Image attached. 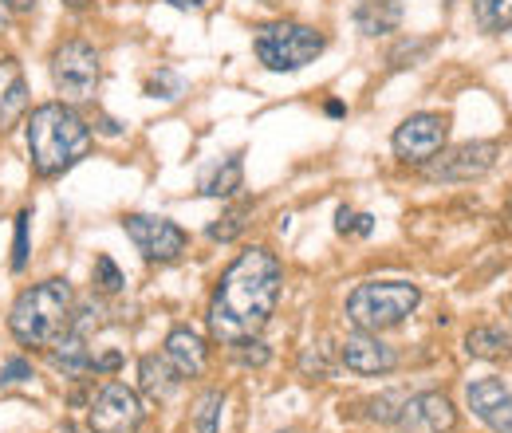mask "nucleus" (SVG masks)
<instances>
[{
  "instance_id": "nucleus-1",
  "label": "nucleus",
  "mask_w": 512,
  "mask_h": 433,
  "mask_svg": "<svg viewBox=\"0 0 512 433\" xmlns=\"http://www.w3.org/2000/svg\"><path fill=\"white\" fill-rule=\"evenodd\" d=\"M284 268L272 248H245L217 280L213 300H209V335L221 347H233L241 339H256L264 323L272 319L280 300Z\"/></svg>"
},
{
  "instance_id": "nucleus-2",
  "label": "nucleus",
  "mask_w": 512,
  "mask_h": 433,
  "mask_svg": "<svg viewBox=\"0 0 512 433\" xmlns=\"http://www.w3.org/2000/svg\"><path fill=\"white\" fill-rule=\"evenodd\" d=\"M91 150V126L71 103H44L28 115V158L40 178H60Z\"/></svg>"
},
{
  "instance_id": "nucleus-3",
  "label": "nucleus",
  "mask_w": 512,
  "mask_h": 433,
  "mask_svg": "<svg viewBox=\"0 0 512 433\" xmlns=\"http://www.w3.org/2000/svg\"><path fill=\"white\" fill-rule=\"evenodd\" d=\"M75 323V292L67 280H44L16 296L8 331L20 347H52Z\"/></svg>"
},
{
  "instance_id": "nucleus-4",
  "label": "nucleus",
  "mask_w": 512,
  "mask_h": 433,
  "mask_svg": "<svg viewBox=\"0 0 512 433\" xmlns=\"http://www.w3.org/2000/svg\"><path fill=\"white\" fill-rule=\"evenodd\" d=\"M422 304L418 284L410 280H379V284H359L347 296V319L355 323V331H386L398 327L410 311Z\"/></svg>"
},
{
  "instance_id": "nucleus-5",
  "label": "nucleus",
  "mask_w": 512,
  "mask_h": 433,
  "mask_svg": "<svg viewBox=\"0 0 512 433\" xmlns=\"http://www.w3.org/2000/svg\"><path fill=\"white\" fill-rule=\"evenodd\" d=\"M256 56L268 71H300L323 52V36L296 20H272L260 24L253 36Z\"/></svg>"
},
{
  "instance_id": "nucleus-6",
  "label": "nucleus",
  "mask_w": 512,
  "mask_h": 433,
  "mask_svg": "<svg viewBox=\"0 0 512 433\" xmlns=\"http://www.w3.org/2000/svg\"><path fill=\"white\" fill-rule=\"evenodd\" d=\"M103 63L87 40H67L52 52V83L60 91V103H87L95 99Z\"/></svg>"
},
{
  "instance_id": "nucleus-7",
  "label": "nucleus",
  "mask_w": 512,
  "mask_h": 433,
  "mask_svg": "<svg viewBox=\"0 0 512 433\" xmlns=\"http://www.w3.org/2000/svg\"><path fill=\"white\" fill-rule=\"evenodd\" d=\"M123 229H127L134 248L150 264H170V260H178L186 252V245H190V237H186L182 225H174L170 217H154V213H130V217H123Z\"/></svg>"
},
{
  "instance_id": "nucleus-8",
  "label": "nucleus",
  "mask_w": 512,
  "mask_h": 433,
  "mask_svg": "<svg viewBox=\"0 0 512 433\" xmlns=\"http://www.w3.org/2000/svg\"><path fill=\"white\" fill-rule=\"evenodd\" d=\"M142 418H146V410L127 382L99 386V394L91 398V410H87L91 433H138Z\"/></svg>"
},
{
  "instance_id": "nucleus-9",
  "label": "nucleus",
  "mask_w": 512,
  "mask_h": 433,
  "mask_svg": "<svg viewBox=\"0 0 512 433\" xmlns=\"http://www.w3.org/2000/svg\"><path fill=\"white\" fill-rule=\"evenodd\" d=\"M449 138V119L438 111H422V115H410L406 123L394 130L390 146L402 162H414V166H426L434 154L446 150Z\"/></svg>"
},
{
  "instance_id": "nucleus-10",
  "label": "nucleus",
  "mask_w": 512,
  "mask_h": 433,
  "mask_svg": "<svg viewBox=\"0 0 512 433\" xmlns=\"http://www.w3.org/2000/svg\"><path fill=\"white\" fill-rule=\"evenodd\" d=\"M501 146L497 142H461L453 150H442L426 162V174L434 182H477L497 166Z\"/></svg>"
},
{
  "instance_id": "nucleus-11",
  "label": "nucleus",
  "mask_w": 512,
  "mask_h": 433,
  "mask_svg": "<svg viewBox=\"0 0 512 433\" xmlns=\"http://www.w3.org/2000/svg\"><path fill=\"white\" fill-rule=\"evenodd\" d=\"M394 426H398V433H449L457 426V410L446 394L426 390V394L402 398Z\"/></svg>"
},
{
  "instance_id": "nucleus-12",
  "label": "nucleus",
  "mask_w": 512,
  "mask_h": 433,
  "mask_svg": "<svg viewBox=\"0 0 512 433\" xmlns=\"http://www.w3.org/2000/svg\"><path fill=\"white\" fill-rule=\"evenodd\" d=\"M465 406L493 433H512V390L501 378H473L465 386Z\"/></svg>"
},
{
  "instance_id": "nucleus-13",
  "label": "nucleus",
  "mask_w": 512,
  "mask_h": 433,
  "mask_svg": "<svg viewBox=\"0 0 512 433\" xmlns=\"http://www.w3.org/2000/svg\"><path fill=\"white\" fill-rule=\"evenodd\" d=\"M339 359L343 367L355 374H386L398 367V351L383 343L375 331H355L339 343Z\"/></svg>"
},
{
  "instance_id": "nucleus-14",
  "label": "nucleus",
  "mask_w": 512,
  "mask_h": 433,
  "mask_svg": "<svg viewBox=\"0 0 512 433\" xmlns=\"http://www.w3.org/2000/svg\"><path fill=\"white\" fill-rule=\"evenodd\" d=\"M162 355L174 363V371L182 374V378H197L209 367V347H205V339L193 327H174Z\"/></svg>"
},
{
  "instance_id": "nucleus-15",
  "label": "nucleus",
  "mask_w": 512,
  "mask_h": 433,
  "mask_svg": "<svg viewBox=\"0 0 512 433\" xmlns=\"http://www.w3.org/2000/svg\"><path fill=\"white\" fill-rule=\"evenodd\" d=\"M28 115V83L16 60H0V130L16 126Z\"/></svg>"
},
{
  "instance_id": "nucleus-16",
  "label": "nucleus",
  "mask_w": 512,
  "mask_h": 433,
  "mask_svg": "<svg viewBox=\"0 0 512 433\" xmlns=\"http://www.w3.org/2000/svg\"><path fill=\"white\" fill-rule=\"evenodd\" d=\"M138 378H142V394L150 402H170L182 386V374L174 371V363L166 355H146L138 363Z\"/></svg>"
},
{
  "instance_id": "nucleus-17",
  "label": "nucleus",
  "mask_w": 512,
  "mask_h": 433,
  "mask_svg": "<svg viewBox=\"0 0 512 433\" xmlns=\"http://www.w3.org/2000/svg\"><path fill=\"white\" fill-rule=\"evenodd\" d=\"M91 351H87V343H83V335L79 331H67L60 335L56 343H52V367L67 378H83V374H91Z\"/></svg>"
},
{
  "instance_id": "nucleus-18",
  "label": "nucleus",
  "mask_w": 512,
  "mask_h": 433,
  "mask_svg": "<svg viewBox=\"0 0 512 433\" xmlns=\"http://www.w3.org/2000/svg\"><path fill=\"white\" fill-rule=\"evenodd\" d=\"M465 351H469L473 359H509L512 335L505 327L477 323V327H469V335H465Z\"/></svg>"
},
{
  "instance_id": "nucleus-19",
  "label": "nucleus",
  "mask_w": 512,
  "mask_h": 433,
  "mask_svg": "<svg viewBox=\"0 0 512 433\" xmlns=\"http://www.w3.org/2000/svg\"><path fill=\"white\" fill-rule=\"evenodd\" d=\"M398 20H402L398 0H359L355 8V24L363 36H386L398 28Z\"/></svg>"
},
{
  "instance_id": "nucleus-20",
  "label": "nucleus",
  "mask_w": 512,
  "mask_h": 433,
  "mask_svg": "<svg viewBox=\"0 0 512 433\" xmlns=\"http://www.w3.org/2000/svg\"><path fill=\"white\" fill-rule=\"evenodd\" d=\"M245 182V162H241V154H229V158H221V166L205 178V186L201 193L205 197H233L237 189Z\"/></svg>"
},
{
  "instance_id": "nucleus-21",
  "label": "nucleus",
  "mask_w": 512,
  "mask_h": 433,
  "mask_svg": "<svg viewBox=\"0 0 512 433\" xmlns=\"http://www.w3.org/2000/svg\"><path fill=\"white\" fill-rule=\"evenodd\" d=\"M221 410H225V390H205L193 406V433L221 430Z\"/></svg>"
},
{
  "instance_id": "nucleus-22",
  "label": "nucleus",
  "mask_w": 512,
  "mask_h": 433,
  "mask_svg": "<svg viewBox=\"0 0 512 433\" xmlns=\"http://www.w3.org/2000/svg\"><path fill=\"white\" fill-rule=\"evenodd\" d=\"M253 213V205L245 201V205H233L229 213H221L205 233H209V241H221V245H229L233 237H241V229H245V217Z\"/></svg>"
},
{
  "instance_id": "nucleus-23",
  "label": "nucleus",
  "mask_w": 512,
  "mask_h": 433,
  "mask_svg": "<svg viewBox=\"0 0 512 433\" xmlns=\"http://www.w3.org/2000/svg\"><path fill=\"white\" fill-rule=\"evenodd\" d=\"M473 12H477V24L485 32H497V28L512 24V0H473Z\"/></svg>"
},
{
  "instance_id": "nucleus-24",
  "label": "nucleus",
  "mask_w": 512,
  "mask_h": 433,
  "mask_svg": "<svg viewBox=\"0 0 512 433\" xmlns=\"http://www.w3.org/2000/svg\"><path fill=\"white\" fill-rule=\"evenodd\" d=\"M95 284H99L103 296H119L123 292V272H119V264L111 256H99L95 260Z\"/></svg>"
},
{
  "instance_id": "nucleus-25",
  "label": "nucleus",
  "mask_w": 512,
  "mask_h": 433,
  "mask_svg": "<svg viewBox=\"0 0 512 433\" xmlns=\"http://www.w3.org/2000/svg\"><path fill=\"white\" fill-rule=\"evenodd\" d=\"M229 351H233V359H237V363H245V367H264V363H268V355H272L260 339H241V343H233Z\"/></svg>"
},
{
  "instance_id": "nucleus-26",
  "label": "nucleus",
  "mask_w": 512,
  "mask_h": 433,
  "mask_svg": "<svg viewBox=\"0 0 512 433\" xmlns=\"http://www.w3.org/2000/svg\"><path fill=\"white\" fill-rule=\"evenodd\" d=\"M28 221H32V213H20V217H16V245H12V272H24V264H28Z\"/></svg>"
},
{
  "instance_id": "nucleus-27",
  "label": "nucleus",
  "mask_w": 512,
  "mask_h": 433,
  "mask_svg": "<svg viewBox=\"0 0 512 433\" xmlns=\"http://www.w3.org/2000/svg\"><path fill=\"white\" fill-rule=\"evenodd\" d=\"M24 378H32V363H24V359H8V363L0 367V386L24 382Z\"/></svg>"
},
{
  "instance_id": "nucleus-28",
  "label": "nucleus",
  "mask_w": 512,
  "mask_h": 433,
  "mask_svg": "<svg viewBox=\"0 0 512 433\" xmlns=\"http://www.w3.org/2000/svg\"><path fill=\"white\" fill-rule=\"evenodd\" d=\"M394 406H402L394 394L375 398V402H371V418H375V422H394V418H398V410H394Z\"/></svg>"
},
{
  "instance_id": "nucleus-29",
  "label": "nucleus",
  "mask_w": 512,
  "mask_h": 433,
  "mask_svg": "<svg viewBox=\"0 0 512 433\" xmlns=\"http://www.w3.org/2000/svg\"><path fill=\"white\" fill-rule=\"evenodd\" d=\"M335 229H339L343 237L355 233V213H351V209H339V213H335Z\"/></svg>"
},
{
  "instance_id": "nucleus-30",
  "label": "nucleus",
  "mask_w": 512,
  "mask_h": 433,
  "mask_svg": "<svg viewBox=\"0 0 512 433\" xmlns=\"http://www.w3.org/2000/svg\"><path fill=\"white\" fill-rule=\"evenodd\" d=\"M371 229H375V217L359 213V217H355V233H359V237H371Z\"/></svg>"
},
{
  "instance_id": "nucleus-31",
  "label": "nucleus",
  "mask_w": 512,
  "mask_h": 433,
  "mask_svg": "<svg viewBox=\"0 0 512 433\" xmlns=\"http://www.w3.org/2000/svg\"><path fill=\"white\" fill-rule=\"evenodd\" d=\"M4 8H8V12H20V16H24V12H32V8H36V0H4Z\"/></svg>"
},
{
  "instance_id": "nucleus-32",
  "label": "nucleus",
  "mask_w": 512,
  "mask_h": 433,
  "mask_svg": "<svg viewBox=\"0 0 512 433\" xmlns=\"http://www.w3.org/2000/svg\"><path fill=\"white\" fill-rule=\"evenodd\" d=\"M170 4H174V8H201L205 0H170Z\"/></svg>"
},
{
  "instance_id": "nucleus-33",
  "label": "nucleus",
  "mask_w": 512,
  "mask_h": 433,
  "mask_svg": "<svg viewBox=\"0 0 512 433\" xmlns=\"http://www.w3.org/2000/svg\"><path fill=\"white\" fill-rule=\"evenodd\" d=\"M67 8H87V4H91V0H64Z\"/></svg>"
},
{
  "instance_id": "nucleus-34",
  "label": "nucleus",
  "mask_w": 512,
  "mask_h": 433,
  "mask_svg": "<svg viewBox=\"0 0 512 433\" xmlns=\"http://www.w3.org/2000/svg\"><path fill=\"white\" fill-rule=\"evenodd\" d=\"M4 12H8V8H4V0H0V28H4V20H8V16H4Z\"/></svg>"
},
{
  "instance_id": "nucleus-35",
  "label": "nucleus",
  "mask_w": 512,
  "mask_h": 433,
  "mask_svg": "<svg viewBox=\"0 0 512 433\" xmlns=\"http://www.w3.org/2000/svg\"><path fill=\"white\" fill-rule=\"evenodd\" d=\"M64 433H79V430H75V426H71V422H67V426H64Z\"/></svg>"
},
{
  "instance_id": "nucleus-36",
  "label": "nucleus",
  "mask_w": 512,
  "mask_h": 433,
  "mask_svg": "<svg viewBox=\"0 0 512 433\" xmlns=\"http://www.w3.org/2000/svg\"><path fill=\"white\" fill-rule=\"evenodd\" d=\"M509 213H512V197H509Z\"/></svg>"
},
{
  "instance_id": "nucleus-37",
  "label": "nucleus",
  "mask_w": 512,
  "mask_h": 433,
  "mask_svg": "<svg viewBox=\"0 0 512 433\" xmlns=\"http://www.w3.org/2000/svg\"><path fill=\"white\" fill-rule=\"evenodd\" d=\"M509 315H512V300H509Z\"/></svg>"
}]
</instances>
